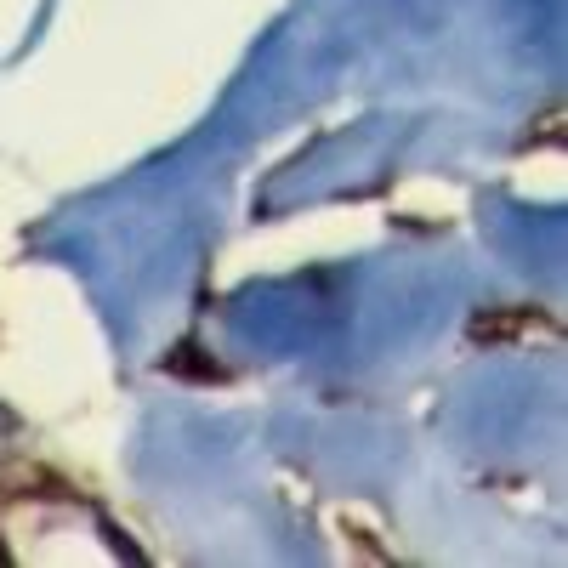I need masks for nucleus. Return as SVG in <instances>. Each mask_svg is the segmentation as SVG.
Returning a JSON list of instances; mask_svg holds the SVG:
<instances>
[{"label":"nucleus","mask_w":568,"mask_h":568,"mask_svg":"<svg viewBox=\"0 0 568 568\" xmlns=\"http://www.w3.org/2000/svg\"><path fill=\"white\" fill-rule=\"evenodd\" d=\"M523 330H540V313H478L472 319V341H506Z\"/></svg>","instance_id":"f03ea898"},{"label":"nucleus","mask_w":568,"mask_h":568,"mask_svg":"<svg viewBox=\"0 0 568 568\" xmlns=\"http://www.w3.org/2000/svg\"><path fill=\"white\" fill-rule=\"evenodd\" d=\"M165 375H182V381H222V364H216L211 353H205V347H194V341H182L177 353L165 358Z\"/></svg>","instance_id":"f257e3e1"}]
</instances>
